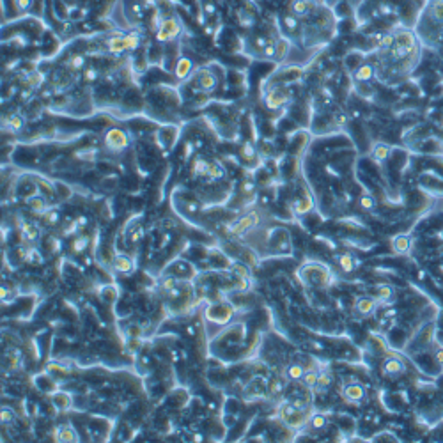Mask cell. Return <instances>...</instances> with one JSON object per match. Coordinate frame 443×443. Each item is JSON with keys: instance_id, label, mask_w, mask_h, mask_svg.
Returning a JSON list of instances; mask_svg holds the SVG:
<instances>
[{"instance_id": "cell-1", "label": "cell", "mask_w": 443, "mask_h": 443, "mask_svg": "<svg viewBox=\"0 0 443 443\" xmlns=\"http://www.w3.org/2000/svg\"><path fill=\"white\" fill-rule=\"evenodd\" d=\"M103 142H105V147L110 153H121V151H124L128 147L130 138H128L126 131L121 130V128H110L105 133Z\"/></svg>"}, {"instance_id": "cell-2", "label": "cell", "mask_w": 443, "mask_h": 443, "mask_svg": "<svg viewBox=\"0 0 443 443\" xmlns=\"http://www.w3.org/2000/svg\"><path fill=\"white\" fill-rule=\"evenodd\" d=\"M216 86H218L216 75L213 73L209 68L197 69L195 73H193V87H195L199 92H211V90L216 89Z\"/></svg>"}, {"instance_id": "cell-3", "label": "cell", "mask_w": 443, "mask_h": 443, "mask_svg": "<svg viewBox=\"0 0 443 443\" xmlns=\"http://www.w3.org/2000/svg\"><path fill=\"white\" fill-rule=\"evenodd\" d=\"M259 224V213L257 211H250L247 213L245 216L238 218L236 222H232V224L227 225V232L232 234V236H241L245 232H248L250 229H254L256 225Z\"/></svg>"}, {"instance_id": "cell-4", "label": "cell", "mask_w": 443, "mask_h": 443, "mask_svg": "<svg viewBox=\"0 0 443 443\" xmlns=\"http://www.w3.org/2000/svg\"><path fill=\"white\" fill-rule=\"evenodd\" d=\"M181 32V25L176 18H163L156 27V39L158 41H172Z\"/></svg>"}, {"instance_id": "cell-5", "label": "cell", "mask_w": 443, "mask_h": 443, "mask_svg": "<svg viewBox=\"0 0 443 443\" xmlns=\"http://www.w3.org/2000/svg\"><path fill=\"white\" fill-rule=\"evenodd\" d=\"M287 101H289V92L285 90V87H280V86L273 87V89L268 92V96H266V99H265L266 106H268L269 110L280 108V106H284Z\"/></svg>"}, {"instance_id": "cell-6", "label": "cell", "mask_w": 443, "mask_h": 443, "mask_svg": "<svg viewBox=\"0 0 443 443\" xmlns=\"http://www.w3.org/2000/svg\"><path fill=\"white\" fill-rule=\"evenodd\" d=\"M342 397L346 403L350 404H360L365 399V388L360 383H350L342 388Z\"/></svg>"}, {"instance_id": "cell-7", "label": "cell", "mask_w": 443, "mask_h": 443, "mask_svg": "<svg viewBox=\"0 0 443 443\" xmlns=\"http://www.w3.org/2000/svg\"><path fill=\"white\" fill-rule=\"evenodd\" d=\"M381 372L386 376V378H399L406 372V365H404L403 360H399L395 356L386 358L381 365Z\"/></svg>"}, {"instance_id": "cell-8", "label": "cell", "mask_w": 443, "mask_h": 443, "mask_svg": "<svg viewBox=\"0 0 443 443\" xmlns=\"http://www.w3.org/2000/svg\"><path fill=\"white\" fill-rule=\"evenodd\" d=\"M53 438L59 443H68V442H78V433L75 431V427L71 424H62L55 429Z\"/></svg>"}, {"instance_id": "cell-9", "label": "cell", "mask_w": 443, "mask_h": 443, "mask_svg": "<svg viewBox=\"0 0 443 443\" xmlns=\"http://www.w3.org/2000/svg\"><path fill=\"white\" fill-rule=\"evenodd\" d=\"M376 305H378V301L374 298H369V296H360L356 301H354V310H356L358 316L367 317L376 310Z\"/></svg>"}, {"instance_id": "cell-10", "label": "cell", "mask_w": 443, "mask_h": 443, "mask_svg": "<svg viewBox=\"0 0 443 443\" xmlns=\"http://www.w3.org/2000/svg\"><path fill=\"white\" fill-rule=\"evenodd\" d=\"M20 234H21V240L27 241V243H34V241L39 238V227L32 222H20Z\"/></svg>"}, {"instance_id": "cell-11", "label": "cell", "mask_w": 443, "mask_h": 443, "mask_svg": "<svg viewBox=\"0 0 443 443\" xmlns=\"http://www.w3.org/2000/svg\"><path fill=\"white\" fill-rule=\"evenodd\" d=\"M390 245H392V250H394L395 254H399V256H406V254H410V250H411L410 236H404V234H397V236H394L390 241Z\"/></svg>"}, {"instance_id": "cell-12", "label": "cell", "mask_w": 443, "mask_h": 443, "mask_svg": "<svg viewBox=\"0 0 443 443\" xmlns=\"http://www.w3.org/2000/svg\"><path fill=\"white\" fill-rule=\"evenodd\" d=\"M334 383V376L330 372L328 369L325 370H319V379H317L316 386H314V392L316 394H326L330 390V386Z\"/></svg>"}, {"instance_id": "cell-13", "label": "cell", "mask_w": 443, "mask_h": 443, "mask_svg": "<svg viewBox=\"0 0 443 443\" xmlns=\"http://www.w3.org/2000/svg\"><path fill=\"white\" fill-rule=\"evenodd\" d=\"M27 206L30 207V211L37 213V215H45L48 211V204H46V199L43 195H32L27 200Z\"/></svg>"}, {"instance_id": "cell-14", "label": "cell", "mask_w": 443, "mask_h": 443, "mask_svg": "<svg viewBox=\"0 0 443 443\" xmlns=\"http://www.w3.org/2000/svg\"><path fill=\"white\" fill-rule=\"evenodd\" d=\"M305 370L307 369L301 365V363L293 362L285 367V378H287L289 381H301V378H303V374H305Z\"/></svg>"}, {"instance_id": "cell-15", "label": "cell", "mask_w": 443, "mask_h": 443, "mask_svg": "<svg viewBox=\"0 0 443 443\" xmlns=\"http://www.w3.org/2000/svg\"><path fill=\"white\" fill-rule=\"evenodd\" d=\"M112 266H114V269L117 273H131L135 268L130 257H124V256H115Z\"/></svg>"}, {"instance_id": "cell-16", "label": "cell", "mask_w": 443, "mask_h": 443, "mask_svg": "<svg viewBox=\"0 0 443 443\" xmlns=\"http://www.w3.org/2000/svg\"><path fill=\"white\" fill-rule=\"evenodd\" d=\"M191 68H193V64H191L190 59L181 57L177 61V64H176V69H174L176 77H177L179 80H184V78H186L188 75L191 73Z\"/></svg>"}, {"instance_id": "cell-17", "label": "cell", "mask_w": 443, "mask_h": 443, "mask_svg": "<svg viewBox=\"0 0 443 443\" xmlns=\"http://www.w3.org/2000/svg\"><path fill=\"white\" fill-rule=\"evenodd\" d=\"M293 211L296 213V215H305V213H309L310 209H312V199L310 197H303V199H298L293 202Z\"/></svg>"}, {"instance_id": "cell-18", "label": "cell", "mask_w": 443, "mask_h": 443, "mask_svg": "<svg viewBox=\"0 0 443 443\" xmlns=\"http://www.w3.org/2000/svg\"><path fill=\"white\" fill-rule=\"evenodd\" d=\"M317 379H319V370L317 369H307L303 378H301V385L309 388V390H314V386H316Z\"/></svg>"}, {"instance_id": "cell-19", "label": "cell", "mask_w": 443, "mask_h": 443, "mask_svg": "<svg viewBox=\"0 0 443 443\" xmlns=\"http://www.w3.org/2000/svg\"><path fill=\"white\" fill-rule=\"evenodd\" d=\"M309 426L312 431H321V429H325V427L328 426V419H326L323 413H314L310 415Z\"/></svg>"}, {"instance_id": "cell-20", "label": "cell", "mask_w": 443, "mask_h": 443, "mask_svg": "<svg viewBox=\"0 0 443 443\" xmlns=\"http://www.w3.org/2000/svg\"><path fill=\"white\" fill-rule=\"evenodd\" d=\"M372 77H374V68H372L370 64L360 66V68L354 71V78H356L358 82H367V80H370Z\"/></svg>"}, {"instance_id": "cell-21", "label": "cell", "mask_w": 443, "mask_h": 443, "mask_svg": "<svg viewBox=\"0 0 443 443\" xmlns=\"http://www.w3.org/2000/svg\"><path fill=\"white\" fill-rule=\"evenodd\" d=\"M4 126L5 128H11V130H14V131H20L21 128L25 126V121H23V117H21V115H18V114H11V115H7V117L4 119Z\"/></svg>"}, {"instance_id": "cell-22", "label": "cell", "mask_w": 443, "mask_h": 443, "mask_svg": "<svg viewBox=\"0 0 443 443\" xmlns=\"http://www.w3.org/2000/svg\"><path fill=\"white\" fill-rule=\"evenodd\" d=\"M207 169H209V162L204 158H195L193 160V165H191V172L193 176L200 177V176H207Z\"/></svg>"}, {"instance_id": "cell-23", "label": "cell", "mask_w": 443, "mask_h": 443, "mask_svg": "<svg viewBox=\"0 0 443 443\" xmlns=\"http://www.w3.org/2000/svg\"><path fill=\"white\" fill-rule=\"evenodd\" d=\"M23 263H27V265H41V263H43L41 252L36 247H27V254H25Z\"/></svg>"}, {"instance_id": "cell-24", "label": "cell", "mask_w": 443, "mask_h": 443, "mask_svg": "<svg viewBox=\"0 0 443 443\" xmlns=\"http://www.w3.org/2000/svg\"><path fill=\"white\" fill-rule=\"evenodd\" d=\"M394 294H395V291L392 285H379L378 287V300L383 301V303L394 300Z\"/></svg>"}, {"instance_id": "cell-25", "label": "cell", "mask_w": 443, "mask_h": 443, "mask_svg": "<svg viewBox=\"0 0 443 443\" xmlns=\"http://www.w3.org/2000/svg\"><path fill=\"white\" fill-rule=\"evenodd\" d=\"M388 155H390V147L385 146V144H378V146L372 149V158H374L376 162H385V160L388 158Z\"/></svg>"}, {"instance_id": "cell-26", "label": "cell", "mask_w": 443, "mask_h": 443, "mask_svg": "<svg viewBox=\"0 0 443 443\" xmlns=\"http://www.w3.org/2000/svg\"><path fill=\"white\" fill-rule=\"evenodd\" d=\"M339 266H341L342 271H353L354 269V257L351 256V254H342L341 257H339Z\"/></svg>"}, {"instance_id": "cell-27", "label": "cell", "mask_w": 443, "mask_h": 443, "mask_svg": "<svg viewBox=\"0 0 443 443\" xmlns=\"http://www.w3.org/2000/svg\"><path fill=\"white\" fill-rule=\"evenodd\" d=\"M225 176L224 167L216 162H209V169H207V177L211 179H222Z\"/></svg>"}, {"instance_id": "cell-28", "label": "cell", "mask_w": 443, "mask_h": 443, "mask_svg": "<svg viewBox=\"0 0 443 443\" xmlns=\"http://www.w3.org/2000/svg\"><path fill=\"white\" fill-rule=\"evenodd\" d=\"M68 66L71 71H82V69L86 68V57H84V55H73V57L69 59Z\"/></svg>"}, {"instance_id": "cell-29", "label": "cell", "mask_w": 443, "mask_h": 443, "mask_svg": "<svg viewBox=\"0 0 443 443\" xmlns=\"http://www.w3.org/2000/svg\"><path fill=\"white\" fill-rule=\"evenodd\" d=\"M289 52V43L284 39H278L276 41V52H275V59H278V61H282V59L287 55Z\"/></svg>"}, {"instance_id": "cell-30", "label": "cell", "mask_w": 443, "mask_h": 443, "mask_svg": "<svg viewBox=\"0 0 443 443\" xmlns=\"http://www.w3.org/2000/svg\"><path fill=\"white\" fill-rule=\"evenodd\" d=\"M124 43H126L128 50H135L138 46V43H140V36L137 32H128L124 36Z\"/></svg>"}, {"instance_id": "cell-31", "label": "cell", "mask_w": 443, "mask_h": 443, "mask_svg": "<svg viewBox=\"0 0 443 443\" xmlns=\"http://www.w3.org/2000/svg\"><path fill=\"white\" fill-rule=\"evenodd\" d=\"M232 273H234L238 278H250V269H248V266L241 265V263L232 266Z\"/></svg>"}, {"instance_id": "cell-32", "label": "cell", "mask_w": 443, "mask_h": 443, "mask_svg": "<svg viewBox=\"0 0 443 443\" xmlns=\"http://www.w3.org/2000/svg\"><path fill=\"white\" fill-rule=\"evenodd\" d=\"M87 245H89V238H87V236H78L77 240L73 241V250L77 254H82L87 248Z\"/></svg>"}, {"instance_id": "cell-33", "label": "cell", "mask_w": 443, "mask_h": 443, "mask_svg": "<svg viewBox=\"0 0 443 443\" xmlns=\"http://www.w3.org/2000/svg\"><path fill=\"white\" fill-rule=\"evenodd\" d=\"M360 206H362V209H365V211H372L376 207V200L370 195H362L360 197Z\"/></svg>"}, {"instance_id": "cell-34", "label": "cell", "mask_w": 443, "mask_h": 443, "mask_svg": "<svg viewBox=\"0 0 443 443\" xmlns=\"http://www.w3.org/2000/svg\"><path fill=\"white\" fill-rule=\"evenodd\" d=\"M0 420H2V424L12 422V420H14V410H12V408L4 406V408H2V411H0Z\"/></svg>"}, {"instance_id": "cell-35", "label": "cell", "mask_w": 443, "mask_h": 443, "mask_svg": "<svg viewBox=\"0 0 443 443\" xmlns=\"http://www.w3.org/2000/svg\"><path fill=\"white\" fill-rule=\"evenodd\" d=\"M43 218H45L46 224L55 225V224H57V222H59V213L55 211V209H48V211H46L45 215H43Z\"/></svg>"}, {"instance_id": "cell-36", "label": "cell", "mask_w": 443, "mask_h": 443, "mask_svg": "<svg viewBox=\"0 0 443 443\" xmlns=\"http://www.w3.org/2000/svg\"><path fill=\"white\" fill-rule=\"evenodd\" d=\"M142 238H144V227L137 225V227L133 229V232L130 234V241L131 243H137V241H140Z\"/></svg>"}, {"instance_id": "cell-37", "label": "cell", "mask_w": 443, "mask_h": 443, "mask_svg": "<svg viewBox=\"0 0 443 443\" xmlns=\"http://www.w3.org/2000/svg\"><path fill=\"white\" fill-rule=\"evenodd\" d=\"M284 388H285V383L280 381V379H275V381L271 383V394L273 395L282 394V392H284Z\"/></svg>"}, {"instance_id": "cell-38", "label": "cell", "mask_w": 443, "mask_h": 443, "mask_svg": "<svg viewBox=\"0 0 443 443\" xmlns=\"http://www.w3.org/2000/svg\"><path fill=\"white\" fill-rule=\"evenodd\" d=\"M174 287H177V280H176V278H165V280H163V284H162V291H165V293H169V291H171V289H174Z\"/></svg>"}, {"instance_id": "cell-39", "label": "cell", "mask_w": 443, "mask_h": 443, "mask_svg": "<svg viewBox=\"0 0 443 443\" xmlns=\"http://www.w3.org/2000/svg\"><path fill=\"white\" fill-rule=\"evenodd\" d=\"M241 155H243V158H252L254 156V147L250 142H245L243 146H241Z\"/></svg>"}, {"instance_id": "cell-40", "label": "cell", "mask_w": 443, "mask_h": 443, "mask_svg": "<svg viewBox=\"0 0 443 443\" xmlns=\"http://www.w3.org/2000/svg\"><path fill=\"white\" fill-rule=\"evenodd\" d=\"M61 248H62V241L59 240V238H50V250L52 252H61Z\"/></svg>"}, {"instance_id": "cell-41", "label": "cell", "mask_w": 443, "mask_h": 443, "mask_svg": "<svg viewBox=\"0 0 443 443\" xmlns=\"http://www.w3.org/2000/svg\"><path fill=\"white\" fill-rule=\"evenodd\" d=\"M78 229H80V227H78V222H71V224L64 229V236H73Z\"/></svg>"}, {"instance_id": "cell-42", "label": "cell", "mask_w": 443, "mask_h": 443, "mask_svg": "<svg viewBox=\"0 0 443 443\" xmlns=\"http://www.w3.org/2000/svg\"><path fill=\"white\" fill-rule=\"evenodd\" d=\"M14 2H16L20 11H27L30 7V4H32V0H14Z\"/></svg>"}, {"instance_id": "cell-43", "label": "cell", "mask_w": 443, "mask_h": 443, "mask_svg": "<svg viewBox=\"0 0 443 443\" xmlns=\"http://www.w3.org/2000/svg\"><path fill=\"white\" fill-rule=\"evenodd\" d=\"M84 75H86V80H89V82H92V80L98 78V71H96L94 68H89Z\"/></svg>"}, {"instance_id": "cell-44", "label": "cell", "mask_w": 443, "mask_h": 443, "mask_svg": "<svg viewBox=\"0 0 443 443\" xmlns=\"http://www.w3.org/2000/svg\"><path fill=\"white\" fill-rule=\"evenodd\" d=\"M435 360L438 365L443 367V348H438V350L435 351Z\"/></svg>"}, {"instance_id": "cell-45", "label": "cell", "mask_w": 443, "mask_h": 443, "mask_svg": "<svg viewBox=\"0 0 443 443\" xmlns=\"http://www.w3.org/2000/svg\"><path fill=\"white\" fill-rule=\"evenodd\" d=\"M243 191H245V193H250V191H254V183H250V181H245V183H243Z\"/></svg>"}]
</instances>
